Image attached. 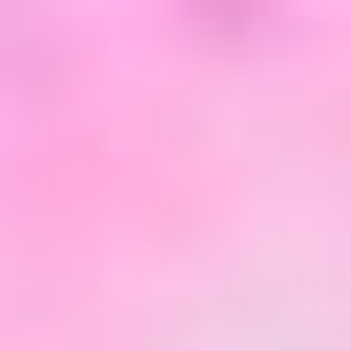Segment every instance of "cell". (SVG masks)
<instances>
[]
</instances>
